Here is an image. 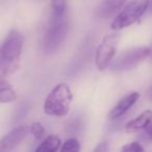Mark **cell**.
Masks as SVG:
<instances>
[{"mask_svg": "<svg viewBox=\"0 0 152 152\" xmlns=\"http://www.w3.org/2000/svg\"><path fill=\"white\" fill-rule=\"evenodd\" d=\"M24 36L13 29L0 45V80L17 70L24 45Z\"/></svg>", "mask_w": 152, "mask_h": 152, "instance_id": "6da1fadb", "label": "cell"}, {"mask_svg": "<svg viewBox=\"0 0 152 152\" xmlns=\"http://www.w3.org/2000/svg\"><path fill=\"white\" fill-rule=\"evenodd\" d=\"M73 94L70 87L65 83L56 85L44 102V112L49 116L65 117L68 115L71 107Z\"/></svg>", "mask_w": 152, "mask_h": 152, "instance_id": "7a4b0ae2", "label": "cell"}, {"mask_svg": "<svg viewBox=\"0 0 152 152\" xmlns=\"http://www.w3.org/2000/svg\"><path fill=\"white\" fill-rule=\"evenodd\" d=\"M69 31V23L65 15L53 17L43 38V50L46 53H53L61 46Z\"/></svg>", "mask_w": 152, "mask_h": 152, "instance_id": "3957f363", "label": "cell"}, {"mask_svg": "<svg viewBox=\"0 0 152 152\" xmlns=\"http://www.w3.org/2000/svg\"><path fill=\"white\" fill-rule=\"evenodd\" d=\"M150 56V47H135L122 52L113 59L110 69L113 72H127L133 70Z\"/></svg>", "mask_w": 152, "mask_h": 152, "instance_id": "277c9868", "label": "cell"}, {"mask_svg": "<svg viewBox=\"0 0 152 152\" xmlns=\"http://www.w3.org/2000/svg\"><path fill=\"white\" fill-rule=\"evenodd\" d=\"M149 3L150 0H131L116 16L112 22V28L114 30H121L132 25L145 14Z\"/></svg>", "mask_w": 152, "mask_h": 152, "instance_id": "5b68a950", "label": "cell"}, {"mask_svg": "<svg viewBox=\"0 0 152 152\" xmlns=\"http://www.w3.org/2000/svg\"><path fill=\"white\" fill-rule=\"evenodd\" d=\"M119 42V34H106L102 42L96 49L95 64L100 71H104L112 64L117 52V44Z\"/></svg>", "mask_w": 152, "mask_h": 152, "instance_id": "8992f818", "label": "cell"}, {"mask_svg": "<svg viewBox=\"0 0 152 152\" xmlns=\"http://www.w3.org/2000/svg\"><path fill=\"white\" fill-rule=\"evenodd\" d=\"M30 132L29 126L21 125L12 129L3 137L0 139V152H7L14 150L21 144V142Z\"/></svg>", "mask_w": 152, "mask_h": 152, "instance_id": "52a82bcc", "label": "cell"}, {"mask_svg": "<svg viewBox=\"0 0 152 152\" xmlns=\"http://www.w3.org/2000/svg\"><path fill=\"white\" fill-rule=\"evenodd\" d=\"M140 93L139 92H131L128 95L124 96L122 99L119 100V102L110 110L108 113V119L116 120L125 115L139 100Z\"/></svg>", "mask_w": 152, "mask_h": 152, "instance_id": "ba28073f", "label": "cell"}, {"mask_svg": "<svg viewBox=\"0 0 152 152\" xmlns=\"http://www.w3.org/2000/svg\"><path fill=\"white\" fill-rule=\"evenodd\" d=\"M127 0H102L95 11L98 19L107 20L115 16L125 4Z\"/></svg>", "mask_w": 152, "mask_h": 152, "instance_id": "9c48e42d", "label": "cell"}, {"mask_svg": "<svg viewBox=\"0 0 152 152\" xmlns=\"http://www.w3.org/2000/svg\"><path fill=\"white\" fill-rule=\"evenodd\" d=\"M151 121H152V110H146L141 115H139L137 118L129 121L125 125V129L128 132H134V131L143 130Z\"/></svg>", "mask_w": 152, "mask_h": 152, "instance_id": "30bf717a", "label": "cell"}, {"mask_svg": "<svg viewBox=\"0 0 152 152\" xmlns=\"http://www.w3.org/2000/svg\"><path fill=\"white\" fill-rule=\"evenodd\" d=\"M61 147V141L57 135L52 134L49 135L48 137L44 140L42 142V144H40L38 148H37V151L38 152H55L57 150H59Z\"/></svg>", "mask_w": 152, "mask_h": 152, "instance_id": "8fae6325", "label": "cell"}, {"mask_svg": "<svg viewBox=\"0 0 152 152\" xmlns=\"http://www.w3.org/2000/svg\"><path fill=\"white\" fill-rule=\"evenodd\" d=\"M17 99L15 90L3 80H0V103H9Z\"/></svg>", "mask_w": 152, "mask_h": 152, "instance_id": "7c38bea8", "label": "cell"}, {"mask_svg": "<svg viewBox=\"0 0 152 152\" xmlns=\"http://www.w3.org/2000/svg\"><path fill=\"white\" fill-rule=\"evenodd\" d=\"M68 0H51V9L53 17H61L65 15Z\"/></svg>", "mask_w": 152, "mask_h": 152, "instance_id": "4fadbf2b", "label": "cell"}, {"mask_svg": "<svg viewBox=\"0 0 152 152\" xmlns=\"http://www.w3.org/2000/svg\"><path fill=\"white\" fill-rule=\"evenodd\" d=\"M61 151H79L80 150V144L76 137H70L64 144H61Z\"/></svg>", "mask_w": 152, "mask_h": 152, "instance_id": "5bb4252c", "label": "cell"}, {"mask_svg": "<svg viewBox=\"0 0 152 152\" xmlns=\"http://www.w3.org/2000/svg\"><path fill=\"white\" fill-rule=\"evenodd\" d=\"M29 128H30V133L34 135L36 140H41L44 137L45 128H44V126H43L42 123L34 122L31 124V126H29Z\"/></svg>", "mask_w": 152, "mask_h": 152, "instance_id": "9a60e30c", "label": "cell"}, {"mask_svg": "<svg viewBox=\"0 0 152 152\" xmlns=\"http://www.w3.org/2000/svg\"><path fill=\"white\" fill-rule=\"evenodd\" d=\"M121 150L123 152H142L144 151V147L139 142H131V143L123 146Z\"/></svg>", "mask_w": 152, "mask_h": 152, "instance_id": "2e32d148", "label": "cell"}, {"mask_svg": "<svg viewBox=\"0 0 152 152\" xmlns=\"http://www.w3.org/2000/svg\"><path fill=\"white\" fill-rule=\"evenodd\" d=\"M81 128H83V121L80 120V118L74 119L67 125V129L71 132H78Z\"/></svg>", "mask_w": 152, "mask_h": 152, "instance_id": "e0dca14e", "label": "cell"}, {"mask_svg": "<svg viewBox=\"0 0 152 152\" xmlns=\"http://www.w3.org/2000/svg\"><path fill=\"white\" fill-rule=\"evenodd\" d=\"M142 140L147 142L152 141V121L143 129V133H142Z\"/></svg>", "mask_w": 152, "mask_h": 152, "instance_id": "ac0fdd59", "label": "cell"}, {"mask_svg": "<svg viewBox=\"0 0 152 152\" xmlns=\"http://www.w3.org/2000/svg\"><path fill=\"white\" fill-rule=\"evenodd\" d=\"M107 150H108V147H107L106 142H102V143L98 144V146L94 149V151L95 152H106Z\"/></svg>", "mask_w": 152, "mask_h": 152, "instance_id": "d6986e66", "label": "cell"}, {"mask_svg": "<svg viewBox=\"0 0 152 152\" xmlns=\"http://www.w3.org/2000/svg\"><path fill=\"white\" fill-rule=\"evenodd\" d=\"M146 95H147L148 99H149L150 101H152V85L150 86L149 89L147 90V94H146Z\"/></svg>", "mask_w": 152, "mask_h": 152, "instance_id": "ffe728a7", "label": "cell"}, {"mask_svg": "<svg viewBox=\"0 0 152 152\" xmlns=\"http://www.w3.org/2000/svg\"><path fill=\"white\" fill-rule=\"evenodd\" d=\"M150 58H151V61H152V45H151V47H150Z\"/></svg>", "mask_w": 152, "mask_h": 152, "instance_id": "44dd1931", "label": "cell"}]
</instances>
